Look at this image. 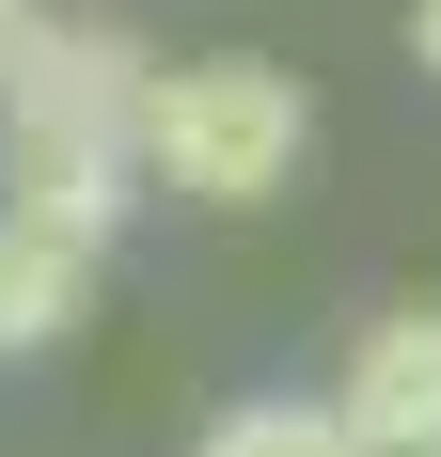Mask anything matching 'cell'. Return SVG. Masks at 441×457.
I'll return each instance as SVG.
<instances>
[{
	"mask_svg": "<svg viewBox=\"0 0 441 457\" xmlns=\"http://www.w3.org/2000/svg\"><path fill=\"white\" fill-rule=\"evenodd\" d=\"M189 457H362V426L331 395H237V411H205Z\"/></svg>",
	"mask_w": 441,
	"mask_h": 457,
	"instance_id": "5",
	"label": "cell"
},
{
	"mask_svg": "<svg viewBox=\"0 0 441 457\" xmlns=\"http://www.w3.org/2000/svg\"><path fill=\"white\" fill-rule=\"evenodd\" d=\"M32 32H47V0H0V79L32 63Z\"/></svg>",
	"mask_w": 441,
	"mask_h": 457,
	"instance_id": "6",
	"label": "cell"
},
{
	"mask_svg": "<svg viewBox=\"0 0 441 457\" xmlns=\"http://www.w3.org/2000/svg\"><path fill=\"white\" fill-rule=\"evenodd\" d=\"M79 316H95V253L0 205V363H47V347H63Z\"/></svg>",
	"mask_w": 441,
	"mask_h": 457,
	"instance_id": "4",
	"label": "cell"
},
{
	"mask_svg": "<svg viewBox=\"0 0 441 457\" xmlns=\"http://www.w3.org/2000/svg\"><path fill=\"white\" fill-rule=\"evenodd\" d=\"M142 79H158V47L127 16H63L47 0L32 63L0 79V205L79 237V253H111L127 205H142Z\"/></svg>",
	"mask_w": 441,
	"mask_h": 457,
	"instance_id": "1",
	"label": "cell"
},
{
	"mask_svg": "<svg viewBox=\"0 0 441 457\" xmlns=\"http://www.w3.org/2000/svg\"><path fill=\"white\" fill-rule=\"evenodd\" d=\"M315 158V95L268 47H189L142 79V189L174 205H284Z\"/></svg>",
	"mask_w": 441,
	"mask_h": 457,
	"instance_id": "2",
	"label": "cell"
},
{
	"mask_svg": "<svg viewBox=\"0 0 441 457\" xmlns=\"http://www.w3.org/2000/svg\"><path fill=\"white\" fill-rule=\"evenodd\" d=\"M331 411H347V426H441V300H395V316L347 331Z\"/></svg>",
	"mask_w": 441,
	"mask_h": 457,
	"instance_id": "3",
	"label": "cell"
},
{
	"mask_svg": "<svg viewBox=\"0 0 441 457\" xmlns=\"http://www.w3.org/2000/svg\"><path fill=\"white\" fill-rule=\"evenodd\" d=\"M410 63H426V79H441V0H410Z\"/></svg>",
	"mask_w": 441,
	"mask_h": 457,
	"instance_id": "7",
	"label": "cell"
}]
</instances>
